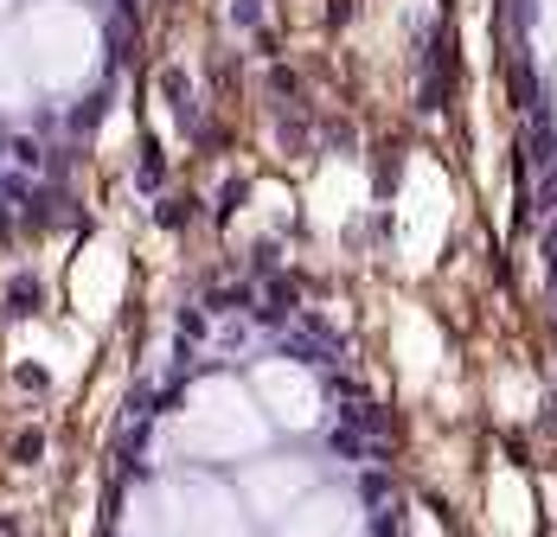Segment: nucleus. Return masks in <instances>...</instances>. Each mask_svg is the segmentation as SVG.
<instances>
[{"instance_id":"obj_5","label":"nucleus","mask_w":557,"mask_h":537,"mask_svg":"<svg viewBox=\"0 0 557 537\" xmlns=\"http://www.w3.org/2000/svg\"><path fill=\"white\" fill-rule=\"evenodd\" d=\"M314 492V461H250L244 467V499L257 519H288Z\"/></svg>"},{"instance_id":"obj_4","label":"nucleus","mask_w":557,"mask_h":537,"mask_svg":"<svg viewBox=\"0 0 557 537\" xmlns=\"http://www.w3.org/2000/svg\"><path fill=\"white\" fill-rule=\"evenodd\" d=\"M257 403L270 410V423H282V429H314L321 423V384L295 359H263L257 365Z\"/></svg>"},{"instance_id":"obj_3","label":"nucleus","mask_w":557,"mask_h":537,"mask_svg":"<svg viewBox=\"0 0 557 537\" xmlns=\"http://www.w3.org/2000/svg\"><path fill=\"white\" fill-rule=\"evenodd\" d=\"M20 52L33 64V84H39V90H71V84H84L90 64H97V33H90V20H84L71 0H46V7L26 13Z\"/></svg>"},{"instance_id":"obj_1","label":"nucleus","mask_w":557,"mask_h":537,"mask_svg":"<svg viewBox=\"0 0 557 537\" xmlns=\"http://www.w3.org/2000/svg\"><path fill=\"white\" fill-rule=\"evenodd\" d=\"M180 435H186V448L206 454V461H250V454H263L270 416L257 410V397H250L244 384L212 377V384H199V390L186 397Z\"/></svg>"},{"instance_id":"obj_2","label":"nucleus","mask_w":557,"mask_h":537,"mask_svg":"<svg viewBox=\"0 0 557 537\" xmlns=\"http://www.w3.org/2000/svg\"><path fill=\"white\" fill-rule=\"evenodd\" d=\"M128 537H250L237 499L212 480L148 486L128 505Z\"/></svg>"},{"instance_id":"obj_8","label":"nucleus","mask_w":557,"mask_h":537,"mask_svg":"<svg viewBox=\"0 0 557 537\" xmlns=\"http://www.w3.org/2000/svg\"><path fill=\"white\" fill-rule=\"evenodd\" d=\"M539 39H545V52H557V0H545V20H539Z\"/></svg>"},{"instance_id":"obj_6","label":"nucleus","mask_w":557,"mask_h":537,"mask_svg":"<svg viewBox=\"0 0 557 537\" xmlns=\"http://www.w3.org/2000/svg\"><path fill=\"white\" fill-rule=\"evenodd\" d=\"M276 537H366V512L346 492H314L282 519Z\"/></svg>"},{"instance_id":"obj_7","label":"nucleus","mask_w":557,"mask_h":537,"mask_svg":"<svg viewBox=\"0 0 557 537\" xmlns=\"http://www.w3.org/2000/svg\"><path fill=\"white\" fill-rule=\"evenodd\" d=\"M39 84H33V64H26V52H20V39H0V109L26 103Z\"/></svg>"},{"instance_id":"obj_9","label":"nucleus","mask_w":557,"mask_h":537,"mask_svg":"<svg viewBox=\"0 0 557 537\" xmlns=\"http://www.w3.org/2000/svg\"><path fill=\"white\" fill-rule=\"evenodd\" d=\"M0 20H7V0H0Z\"/></svg>"}]
</instances>
